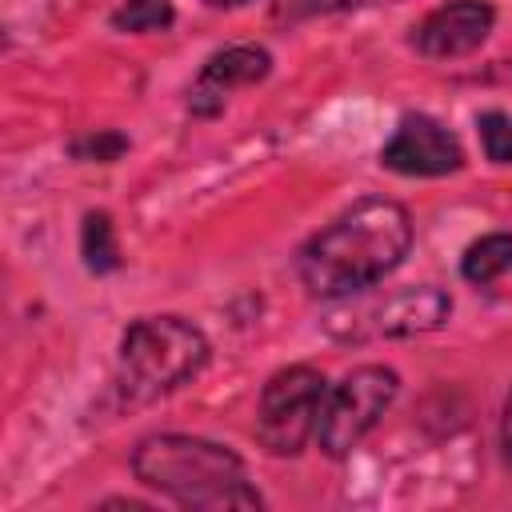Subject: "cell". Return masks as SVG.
Segmentation results:
<instances>
[{"mask_svg":"<svg viewBox=\"0 0 512 512\" xmlns=\"http://www.w3.org/2000/svg\"><path fill=\"white\" fill-rule=\"evenodd\" d=\"M496 12L484 0H452L444 8H436L420 28H416V48L432 60H448V56H464L472 48L484 44V36L492 32Z\"/></svg>","mask_w":512,"mask_h":512,"instance_id":"obj_7","label":"cell"},{"mask_svg":"<svg viewBox=\"0 0 512 512\" xmlns=\"http://www.w3.org/2000/svg\"><path fill=\"white\" fill-rule=\"evenodd\" d=\"M504 448L512 456V396H508V408H504Z\"/></svg>","mask_w":512,"mask_h":512,"instance_id":"obj_15","label":"cell"},{"mask_svg":"<svg viewBox=\"0 0 512 512\" xmlns=\"http://www.w3.org/2000/svg\"><path fill=\"white\" fill-rule=\"evenodd\" d=\"M320 408H324V376L308 364L280 368L260 392L256 440L272 456H296L316 432Z\"/></svg>","mask_w":512,"mask_h":512,"instance_id":"obj_4","label":"cell"},{"mask_svg":"<svg viewBox=\"0 0 512 512\" xmlns=\"http://www.w3.org/2000/svg\"><path fill=\"white\" fill-rule=\"evenodd\" d=\"M412 224L396 200H360L300 252V280L320 300H340L384 280L408 252Z\"/></svg>","mask_w":512,"mask_h":512,"instance_id":"obj_1","label":"cell"},{"mask_svg":"<svg viewBox=\"0 0 512 512\" xmlns=\"http://www.w3.org/2000/svg\"><path fill=\"white\" fill-rule=\"evenodd\" d=\"M396 388H400V380L384 364H364V368L348 372L320 408V420H316L320 448L328 456H348L388 412V404L396 400Z\"/></svg>","mask_w":512,"mask_h":512,"instance_id":"obj_5","label":"cell"},{"mask_svg":"<svg viewBox=\"0 0 512 512\" xmlns=\"http://www.w3.org/2000/svg\"><path fill=\"white\" fill-rule=\"evenodd\" d=\"M380 160L392 168V172H404V176H444V172H456L464 152H460V140L432 116H404L400 128L392 132V140L384 144Z\"/></svg>","mask_w":512,"mask_h":512,"instance_id":"obj_6","label":"cell"},{"mask_svg":"<svg viewBox=\"0 0 512 512\" xmlns=\"http://www.w3.org/2000/svg\"><path fill=\"white\" fill-rule=\"evenodd\" d=\"M360 4H388V0H280V12L288 16H312V12H340Z\"/></svg>","mask_w":512,"mask_h":512,"instance_id":"obj_14","label":"cell"},{"mask_svg":"<svg viewBox=\"0 0 512 512\" xmlns=\"http://www.w3.org/2000/svg\"><path fill=\"white\" fill-rule=\"evenodd\" d=\"M132 472L140 484L172 496L184 508L224 512L264 504L248 484L240 456L200 436H148L132 452Z\"/></svg>","mask_w":512,"mask_h":512,"instance_id":"obj_2","label":"cell"},{"mask_svg":"<svg viewBox=\"0 0 512 512\" xmlns=\"http://www.w3.org/2000/svg\"><path fill=\"white\" fill-rule=\"evenodd\" d=\"M208 4H216V8H236V4H244V0H208Z\"/></svg>","mask_w":512,"mask_h":512,"instance_id":"obj_16","label":"cell"},{"mask_svg":"<svg viewBox=\"0 0 512 512\" xmlns=\"http://www.w3.org/2000/svg\"><path fill=\"white\" fill-rule=\"evenodd\" d=\"M480 140H484L488 160L512 164V116L508 112H484L480 116Z\"/></svg>","mask_w":512,"mask_h":512,"instance_id":"obj_13","label":"cell"},{"mask_svg":"<svg viewBox=\"0 0 512 512\" xmlns=\"http://www.w3.org/2000/svg\"><path fill=\"white\" fill-rule=\"evenodd\" d=\"M112 24L120 32H160L172 24V4L168 0H124L112 12Z\"/></svg>","mask_w":512,"mask_h":512,"instance_id":"obj_12","label":"cell"},{"mask_svg":"<svg viewBox=\"0 0 512 512\" xmlns=\"http://www.w3.org/2000/svg\"><path fill=\"white\" fill-rule=\"evenodd\" d=\"M208 360V340L180 316H148L124 332L120 388L128 400H152L192 380Z\"/></svg>","mask_w":512,"mask_h":512,"instance_id":"obj_3","label":"cell"},{"mask_svg":"<svg viewBox=\"0 0 512 512\" xmlns=\"http://www.w3.org/2000/svg\"><path fill=\"white\" fill-rule=\"evenodd\" d=\"M84 260L92 272H112L120 264V252H116V236H112V220L104 212H92L84 220Z\"/></svg>","mask_w":512,"mask_h":512,"instance_id":"obj_11","label":"cell"},{"mask_svg":"<svg viewBox=\"0 0 512 512\" xmlns=\"http://www.w3.org/2000/svg\"><path fill=\"white\" fill-rule=\"evenodd\" d=\"M508 268H512V236L508 232H492V236L476 240L460 260V272L472 284H488V280L504 276Z\"/></svg>","mask_w":512,"mask_h":512,"instance_id":"obj_10","label":"cell"},{"mask_svg":"<svg viewBox=\"0 0 512 512\" xmlns=\"http://www.w3.org/2000/svg\"><path fill=\"white\" fill-rule=\"evenodd\" d=\"M268 68H272V60H268L264 48H228V52L212 56L204 64L196 88H192V108L196 112H216L232 88L264 80Z\"/></svg>","mask_w":512,"mask_h":512,"instance_id":"obj_8","label":"cell"},{"mask_svg":"<svg viewBox=\"0 0 512 512\" xmlns=\"http://www.w3.org/2000/svg\"><path fill=\"white\" fill-rule=\"evenodd\" d=\"M452 300L424 284V288H404L392 300H384V308L376 312V332L384 336H416V332H432L448 320Z\"/></svg>","mask_w":512,"mask_h":512,"instance_id":"obj_9","label":"cell"}]
</instances>
